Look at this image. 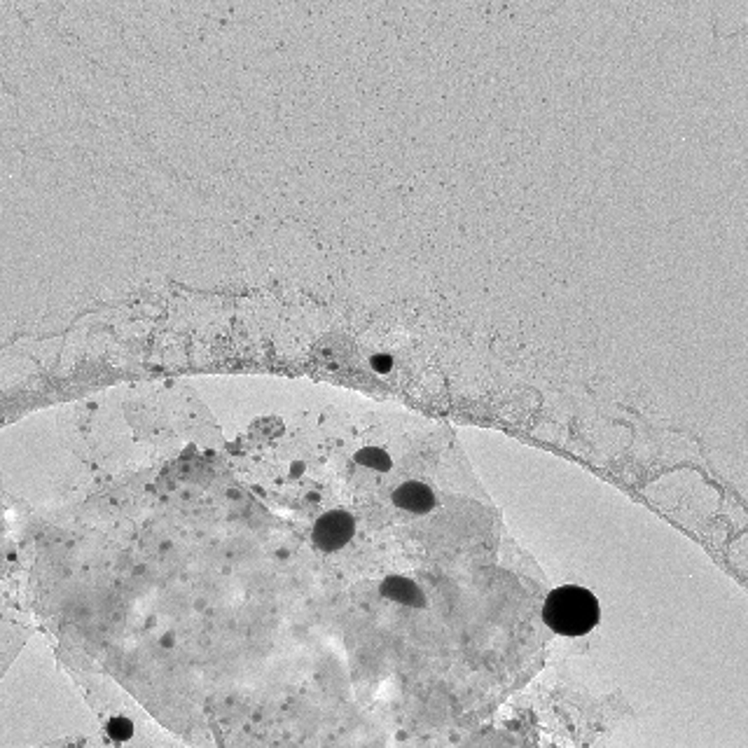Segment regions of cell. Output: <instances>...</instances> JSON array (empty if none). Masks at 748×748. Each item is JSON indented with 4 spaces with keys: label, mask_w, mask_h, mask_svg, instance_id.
<instances>
[{
    "label": "cell",
    "mask_w": 748,
    "mask_h": 748,
    "mask_svg": "<svg viewBox=\"0 0 748 748\" xmlns=\"http://www.w3.org/2000/svg\"><path fill=\"white\" fill-rule=\"evenodd\" d=\"M601 618L599 601L590 590L578 584H564L549 592L543 606L545 625L561 637H583Z\"/></svg>",
    "instance_id": "1"
},
{
    "label": "cell",
    "mask_w": 748,
    "mask_h": 748,
    "mask_svg": "<svg viewBox=\"0 0 748 748\" xmlns=\"http://www.w3.org/2000/svg\"><path fill=\"white\" fill-rule=\"evenodd\" d=\"M393 503L397 508L409 510V512H428V510L435 505V496L432 491L428 489L426 485L421 482H405L403 486H397L396 494H393Z\"/></svg>",
    "instance_id": "3"
},
{
    "label": "cell",
    "mask_w": 748,
    "mask_h": 748,
    "mask_svg": "<svg viewBox=\"0 0 748 748\" xmlns=\"http://www.w3.org/2000/svg\"><path fill=\"white\" fill-rule=\"evenodd\" d=\"M388 365H391L388 358H374V368L377 370H388Z\"/></svg>",
    "instance_id": "7"
},
{
    "label": "cell",
    "mask_w": 748,
    "mask_h": 748,
    "mask_svg": "<svg viewBox=\"0 0 748 748\" xmlns=\"http://www.w3.org/2000/svg\"><path fill=\"white\" fill-rule=\"evenodd\" d=\"M134 723L129 718H124V716H117V718H112L111 723H108V735H111V739H115V742H129L131 736H134Z\"/></svg>",
    "instance_id": "6"
},
{
    "label": "cell",
    "mask_w": 748,
    "mask_h": 748,
    "mask_svg": "<svg viewBox=\"0 0 748 748\" xmlns=\"http://www.w3.org/2000/svg\"><path fill=\"white\" fill-rule=\"evenodd\" d=\"M384 594L391 596V599H396V601H403V603H421L416 596H419V590H416L414 584L409 583V580L405 578H388L384 583Z\"/></svg>",
    "instance_id": "4"
},
{
    "label": "cell",
    "mask_w": 748,
    "mask_h": 748,
    "mask_svg": "<svg viewBox=\"0 0 748 748\" xmlns=\"http://www.w3.org/2000/svg\"><path fill=\"white\" fill-rule=\"evenodd\" d=\"M356 461L368 468H377V470H388V468H391V459H388V454L381 450H374V447L358 451Z\"/></svg>",
    "instance_id": "5"
},
{
    "label": "cell",
    "mask_w": 748,
    "mask_h": 748,
    "mask_svg": "<svg viewBox=\"0 0 748 748\" xmlns=\"http://www.w3.org/2000/svg\"><path fill=\"white\" fill-rule=\"evenodd\" d=\"M356 531V521L344 510H333V512L323 514L321 520L314 526V543L316 548L323 552H334V549L344 548Z\"/></svg>",
    "instance_id": "2"
}]
</instances>
